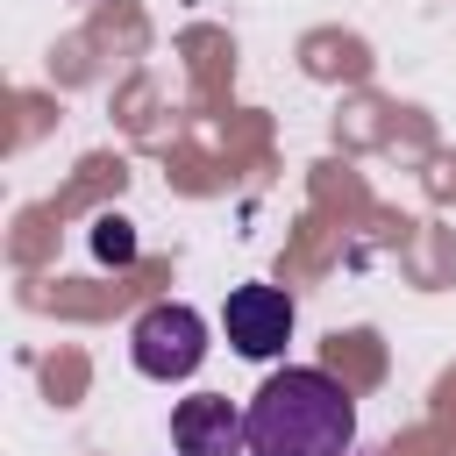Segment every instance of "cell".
Segmentation results:
<instances>
[{"mask_svg":"<svg viewBox=\"0 0 456 456\" xmlns=\"http://www.w3.org/2000/svg\"><path fill=\"white\" fill-rule=\"evenodd\" d=\"M242 420H249V456H349L356 442V399L321 363L271 370L242 406Z\"/></svg>","mask_w":456,"mask_h":456,"instance_id":"cell-1","label":"cell"},{"mask_svg":"<svg viewBox=\"0 0 456 456\" xmlns=\"http://www.w3.org/2000/svg\"><path fill=\"white\" fill-rule=\"evenodd\" d=\"M128 363L157 385H178L207 363V321L185 306V299H157L150 314H135L128 328Z\"/></svg>","mask_w":456,"mask_h":456,"instance_id":"cell-2","label":"cell"},{"mask_svg":"<svg viewBox=\"0 0 456 456\" xmlns=\"http://www.w3.org/2000/svg\"><path fill=\"white\" fill-rule=\"evenodd\" d=\"M221 328H228V349L235 356L271 363L292 342V299H285V285H235L228 306H221Z\"/></svg>","mask_w":456,"mask_h":456,"instance_id":"cell-3","label":"cell"},{"mask_svg":"<svg viewBox=\"0 0 456 456\" xmlns=\"http://www.w3.org/2000/svg\"><path fill=\"white\" fill-rule=\"evenodd\" d=\"M171 442H178V456H235V449H249V420L221 392H200V399L171 406Z\"/></svg>","mask_w":456,"mask_h":456,"instance_id":"cell-4","label":"cell"},{"mask_svg":"<svg viewBox=\"0 0 456 456\" xmlns=\"http://www.w3.org/2000/svg\"><path fill=\"white\" fill-rule=\"evenodd\" d=\"M93 249H100L107 264H128V256H135V235H128V221H114V214H107V221L93 228Z\"/></svg>","mask_w":456,"mask_h":456,"instance_id":"cell-5","label":"cell"}]
</instances>
